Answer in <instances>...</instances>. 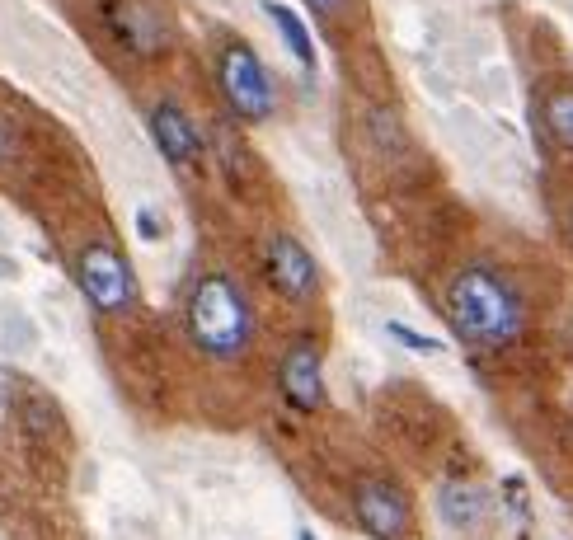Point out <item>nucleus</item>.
<instances>
[{
	"instance_id": "nucleus-7",
	"label": "nucleus",
	"mask_w": 573,
	"mask_h": 540,
	"mask_svg": "<svg viewBox=\"0 0 573 540\" xmlns=\"http://www.w3.org/2000/svg\"><path fill=\"white\" fill-rule=\"evenodd\" d=\"M264 268L273 292L287 301H315L320 296V263L296 235H273L264 249Z\"/></svg>"
},
{
	"instance_id": "nucleus-10",
	"label": "nucleus",
	"mask_w": 573,
	"mask_h": 540,
	"mask_svg": "<svg viewBox=\"0 0 573 540\" xmlns=\"http://www.w3.org/2000/svg\"><path fill=\"white\" fill-rule=\"evenodd\" d=\"M437 512H442V522L451 526V531H475V526H484V517H489V494H484L475 479H447L442 489H437Z\"/></svg>"
},
{
	"instance_id": "nucleus-12",
	"label": "nucleus",
	"mask_w": 573,
	"mask_h": 540,
	"mask_svg": "<svg viewBox=\"0 0 573 540\" xmlns=\"http://www.w3.org/2000/svg\"><path fill=\"white\" fill-rule=\"evenodd\" d=\"M541 127H545V137L555 141V146L573 151V90H555L550 99H545L541 104Z\"/></svg>"
},
{
	"instance_id": "nucleus-4",
	"label": "nucleus",
	"mask_w": 573,
	"mask_h": 540,
	"mask_svg": "<svg viewBox=\"0 0 573 540\" xmlns=\"http://www.w3.org/2000/svg\"><path fill=\"white\" fill-rule=\"evenodd\" d=\"M76 282H80V292H85V301H90L99 315H123V310H132V301H137V278H132V268H127L123 254L113 245H104V240H94V245L80 249Z\"/></svg>"
},
{
	"instance_id": "nucleus-17",
	"label": "nucleus",
	"mask_w": 573,
	"mask_h": 540,
	"mask_svg": "<svg viewBox=\"0 0 573 540\" xmlns=\"http://www.w3.org/2000/svg\"><path fill=\"white\" fill-rule=\"evenodd\" d=\"M137 235L141 240H160V235H165L160 231V221H155V212H146V207L137 212Z\"/></svg>"
},
{
	"instance_id": "nucleus-3",
	"label": "nucleus",
	"mask_w": 573,
	"mask_h": 540,
	"mask_svg": "<svg viewBox=\"0 0 573 540\" xmlns=\"http://www.w3.org/2000/svg\"><path fill=\"white\" fill-rule=\"evenodd\" d=\"M217 85H221V99L231 104V113L245 118V123H268V118L278 113L273 76H268V66L259 62V52H254L245 38H226V43H221Z\"/></svg>"
},
{
	"instance_id": "nucleus-2",
	"label": "nucleus",
	"mask_w": 573,
	"mask_h": 540,
	"mask_svg": "<svg viewBox=\"0 0 573 540\" xmlns=\"http://www.w3.org/2000/svg\"><path fill=\"white\" fill-rule=\"evenodd\" d=\"M188 339L212 362H235L245 357L254 339V306L240 292V282L226 273H202L188 292Z\"/></svg>"
},
{
	"instance_id": "nucleus-18",
	"label": "nucleus",
	"mask_w": 573,
	"mask_h": 540,
	"mask_svg": "<svg viewBox=\"0 0 573 540\" xmlns=\"http://www.w3.org/2000/svg\"><path fill=\"white\" fill-rule=\"evenodd\" d=\"M559 231H564V245L573 249V207H569V212H564V226H559Z\"/></svg>"
},
{
	"instance_id": "nucleus-14",
	"label": "nucleus",
	"mask_w": 573,
	"mask_h": 540,
	"mask_svg": "<svg viewBox=\"0 0 573 540\" xmlns=\"http://www.w3.org/2000/svg\"><path fill=\"white\" fill-rule=\"evenodd\" d=\"M503 503H508V512L517 517V522H527V517H531L527 479H522V475H508V479H503Z\"/></svg>"
},
{
	"instance_id": "nucleus-9",
	"label": "nucleus",
	"mask_w": 573,
	"mask_h": 540,
	"mask_svg": "<svg viewBox=\"0 0 573 540\" xmlns=\"http://www.w3.org/2000/svg\"><path fill=\"white\" fill-rule=\"evenodd\" d=\"M146 123H151L155 151L165 155L174 170H193V165L202 160V132L193 127V118H188L179 104H170V99H165V104H155Z\"/></svg>"
},
{
	"instance_id": "nucleus-6",
	"label": "nucleus",
	"mask_w": 573,
	"mask_h": 540,
	"mask_svg": "<svg viewBox=\"0 0 573 540\" xmlns=\"http://www.w3.org/2000/svg\"><path fill=\"white\" fill-rule=\"evenodd\" d=\"M278 390L282 400L301 409V414H315L329 404V386H325V348L310 339H296L287 353H282V367H278Z\"/></svg>"
},
{
	"instance_id": "nucleus-11",
	"label": "nucleus",
	"mask_w": 573,
	"mask_h": 540,
	"mask_svg": "<svg viewBox=\"0 0 573 540\" xmlns=\"http://www.w3.org/2000/svg\"><path fill=\"white\" fill-rule=\"evenodd\" d=\"M264 10H268V19L278 24L282 43H287V52H292L296 62H301V71H320V52H315V38H310L306 19L296 15L292 5H282V0H268Z\"/></svg>"
},
{
	"instance_id": "nucleus-15",
	"label": "nucleus",
	"mask_w": 573,
	"mask_h": 540,
	"mask_svg": "<svg viewBox=\"0 0 573 540\" xmlns=\"http://www.w3.org/2000/svg\"><path fill=\"white\" fill-rule=\"evenodd\" d=\"M15 155H19V127L10 123L5 113H0V170H5V165H10Z\"/></svg>"
},
{
	"instance_id": "nucleus-8",
	"label": "nucleus",
	"mask_w": 573,
	"mask_h": 540,
	"mask_svg": "<svg viewBox=\"0 0 573 540\" xmlns=\"http://www.w3.org/2000/svg\"><path fill=\"white\" fill-rule=\"evenodd\" d=\"M109 29L137 57H155L170 47V19L160 15L155 0H109Z\"/></svg>"
},
{
	"instance_id": "nucleus-1",
	"label": "nucleus",
	"mask_w": 573,
	"mask_h": 540,
	"mask_svg": "<svg viewBox=\"0 0 573 540\" xmlns=\"http://www.w3.org/2000/svg\"><path fill=\"white\" fill-rule=\"evenodd\" d=\"M447 315L456 339L470 348H508L527 329V301L494 263H465L447 287Z\"/></svg>"
},
{
	"instance_id": "nucleus-19",
	"label": "nucleus",
	"mask_w": 573,
	"mask_h": 540,
	"mask_svg": "<svg viewBox=\"0 0 573 540\" xmlns=\"http://www.w3.org/2000/svg\"><path fill=\"white\" fill-rule=\"evenodd\" d=\"M296 540H320V536H315L310 526H301V531H296Z\"/></svg>"
},
{
	"instance_id": "nucleus-13",
	"label": "nucleus",
	"mask_w": 573,
	"mask_h": 540,
	"mask_svg": "<svg viewBox=\"0 0 573 540\" xmlns=\"http://www.w3.org/2000/svg\"><path fill=\"white\" fill-rule=\"evenodd\" d=\"M386 334L400 343V348H409V353H423V357L442 353V343L437 339H428V334H419V329H409V324H400V320H386Z\"/></svg>"
},
{
	"instance_id": "nucleus-16",
	"label": "nucleus",
	"mask_w": 573,
	"mask_h": 540,
	"mask_svg": "<svg viewBox=\"0 0 573 540\" xmlns=\"http://www.w3.org/2000/svg\"><path fill=\"white\" fill-rule=\"evenodd\" d=\"M348 5H353V0H306V10H310V15H320V19L348 15Z\"/></svg>"
},
{
	"instance_id": "nucleus-5",
	"label": "nucleus",
	"mask_w": 573,
	"mask_h": 540,
	"mask_svg": "<svg viewBox=\"0 0 573 540\" xmlns=\"http://www.w3.org/2000/svg\"><path fill=\"white\" fill-rule=\"evenodd\" d=\"M353 517L372 540H414V503L386 479H362L357 484Z\"/></svg>"
}]
</instances>
